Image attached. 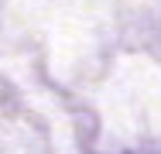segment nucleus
<instances>
[]
</instances>
